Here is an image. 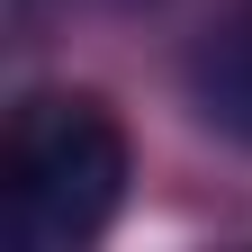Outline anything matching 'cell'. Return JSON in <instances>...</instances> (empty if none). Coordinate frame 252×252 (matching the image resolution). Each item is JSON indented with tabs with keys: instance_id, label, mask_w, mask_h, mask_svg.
Masks as SVG:
<instances>
[{
	"instance_id": "cell-1",
	"label": "cell",
	"mask_w": 252,
	"mask_h": 252,
	"mask_svg": "<svg viewBox=\"0 0 252 252\" xmlns=\"http://www.w3.org/2000/svg\"><path fill=\"white\" fill-rule=\"evenodd\" d=\"M126 126L108 117V99L90 90H36L9 117L0 144V189H9V234L27 252H81L117 225L126 207Z\"/></svg>"
},
{
	"instance_id": "cell-2",
	"label": "cell",
	"mask_w": 252,
	"mask_h": 252,
	"mask_svg": "<svg viewBox=\"0 0 252 252\" xmlns=\"http://www.w3.org/2000/svg\"><path fill=\"white\" fill-rule=\"evenodd\" d=\"M189 90H198V117H207V126H225V135L252 144V0H243V9L198 45Z\"/></svg>"
}]
</instances>
